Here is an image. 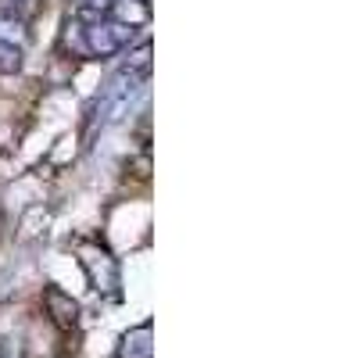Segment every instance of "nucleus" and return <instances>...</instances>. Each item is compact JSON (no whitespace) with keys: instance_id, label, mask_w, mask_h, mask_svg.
<instances>
[{"instance_id":"obj_8","label":"nucleus","mask_w":358,"mask_h":358,"mask_svg":"<svg viewBox=\"0 0 358 358\" xmlns=\"http://www.w3.org/2000/svg\"><path fill=\"white\" fill-rule=\"evenodd\" d=\"M0 40L15 43V47H25L29 43V22L18 18L15 11H8V8H0Z\"/></svg>"},{"instance_id":"obj_3","label":"nucleus","mask_w":358,"mask_h":358,"mask_svg":"<svg viewBox=\"0 0 358 358\" xmlns=\"http://www.w3.org/2000/svg\"><path fill=\"white\" fill-rule=\"evenodd\" d=\"M43 308H47V315H50V322L57 326V330H65V334H72L76 326H79V301L72 294H65L62 287H47L43 290Z\"/></svg>"},{"instance_id":"obj_11","label":"nucleus","mask_w":358,"mask_h":358,"mask_svg":"<svg viewBox=\"0 0 358 358\" xmlns=\"http://www.w3.org/2000/svg\"><path fill=\"white\" fill-rule=\"evenodd\" d=\"M0 351H4V358H22V348H18V341H0Z\"/></svg>"},{"instance_id":"obj_4","label":"nucleus","mask_w":358,"mask_h":358,"mask_svg":"<svg viewBox=\"0 0 358 358\" xmlns=\"http://www.w3.org/2000/svg\"><path fill=\"white\" fill-rule=\"evenodd\" d=\"M118 358H155V326L151 322L129 326L118 341Z\"/></svg>"},{"instance_id":"obj_1","label":"nucleus","mask_w":358,"mask_h":358,"mask_svg":"<svg viewBox=\"0 0 358 358\" xmlns=\"http://www.w3.org/2000/svg\"><path fill=\"white\" fill-rule=\"evenodd\" d=\"M83 22V36H86V54L97 57V62H108V57L122 54L129 43H136V29L111 22L108 15L97 18H79Z\"/></svg>"},{"instance_id":"obj_9","label":"nucleus","mask_w":358,"mask_h":358,"mask_svg":"<svg viewBox=\"0 0 358 358\" xmlns=\"http://www.w3.org/2000/svg\"><path fill=\"white\" fill-rule=\"evenodd\" d=\"M22 57H25L22 47L0 40V76H18L22 72Z\"/></svg>"},{"instance_id":"obj_6","label":"nucleus","mask_w":358,"mask_h":358,"mask_svg":"<svg viewBox=\"0 0 358 358\" xmlns=\"http://www.w3.org/2000/svg\"><path fill=\"white\" fill-rule=\"evenodd\" d=\"M57 47H62V54H69V57H90L86 54V36H83V22L72 15V18H65V25H62V40H57Z\"/></svg>"},{"instance_id":"obj_2","label":"nucleus","mask_w":358,"mask_h":358,"mask_svg":"<svg viewBox=\"0 0 358 358\" xmlns=\"http://www.w3.org/2000/svg\"><path fill=\"white\" fill-rule=\"evenodd\" d=\"M79 265L86 268L94 290H101V294H115L118 290V280H122V276H118V262L111 258L108 248H101V244H79Z\"/></svg>"},{"instance_id":"obj_5","label":"nucleus","mask_w":358,"mask_h":358,"mask_svg":"<svg viewBox=\"0 0 358 358\" xmlns=\"http://www.w3.org/2000/svg\"><path fill=\"white\" fill-rule=\"evenodd\" d=\"M108 18L122 22L129 29H143L147 22H151V4H147V0H111V4H108Z\"/></svg>"},{"instance_id":"obj_10","label":"nucleus","mask_w":358,"mask_h":358,"mask_svg":"<svg viewBox=\"0 0 358 358\" xmlns=\"http://www.w3.org/2000/svg\"><path fill=\"white\" fill-rule=\"evenodd\" d=\"M0 8H8V11H15L18 18H33L36 11H40V0H0Z\"/></svg>"},{"instance_id":"obj_7","label":"nucleus","mask_w":358,"mask_h":358,"mask_svg":"<svg viewBox=\"0 0 358 358\" xmlns=\"http://www.w3.org/2000/svg\"><path fill=\"white\" fill-rule=\"evenodd\" d=\"M122 54H126V57H122V69H126V72H133V76H147V72H151V57H155L151 40L129 43Z\"/></svg>"}]
</instances>
